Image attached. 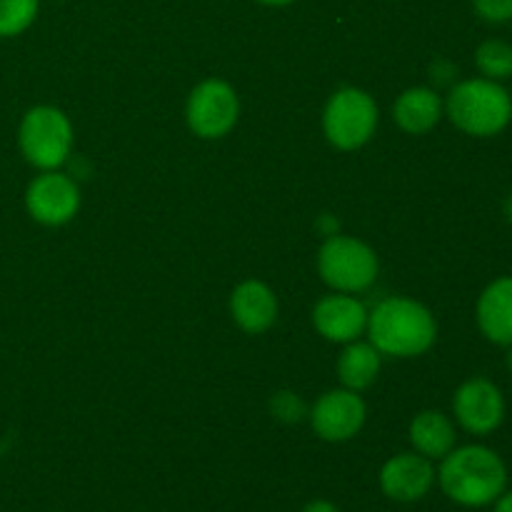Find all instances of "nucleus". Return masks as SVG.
Returning <instances> with one entry per match:
<instances>
[{
	"mask_svg": "<svg viewBox=\"0 0 512 512\" xmlns=\"http://www.w3.org/2000/svg\"><path fill=\"white\" fill-rule=\"evenodd\" d=\"M300 512H340V508L335 503H330V500L318 498V500H310V503Z\"/></svg>",
	"mask_w": 512,
	"mask_h": 512,
	"instance_id": "nucleus-23",
	"label": "nucleus"
},
{
	"mask_svg": "<svg viewBox=\"0 0 512 512\" xmlns=\"http://www.w3.org/2000/svg\"><path fill=\"white\" fill-rule=\"evenodd\" d=\"M25 210L48 228L70 223L80 210V185L60 170H40L25 190Z\"/></svg>",
	"mask_w": 512,
	"mask_h": 512,
	"instance_id": "nucleus-8",
	"label": "nucleus"
},
{
	"mask_svg": "<svg viewBox=\"0 0 512 512\" xmlns=\"http://www.w3.org/2000/svg\"><path fill=\"white\" fill-rule=\"evenodd\" d=\"M40 0H0V38L23 35L35 23Z\"/></svg>",
	"mask_w": 512,
	"mask_h": 512,
	"instance_id": "nucleus-19",
	"label": "nucleus"
},
{
	"mask_svg": "<svg viewBox=\"0 0 512 512\" xmlns=\"http://www.w3.org/2000/svg\"><path fill=\"white\" fill-rule=\"evenodd\" d=\"M445 118L460 133L495 138L512 123L510 90L483 75L458 80L445 95Z\"/></svg>",
	"mask_w": 512,
	"mask_h": 512,
	"instance_id": "nucleus-3",
	"label": "nucleus"
},
{
	"mask_svg": "<svg viewBox=\"0 0 512 512\" xmlns=\"http://www.w3.org/2000/svg\"><path fill=\"white\" fill-rule=\"evenodd\" d=\"M240 98L230 83L208 78L195 85L185 103L188 128L203 140L225 138L238 125Z\"/></svg>",
	"mask_w": 512,
	"mask_h": 512,
	"instance_id": "nucleus-7",
	"label": "nucleus"
},
{
	"mask_svg": "<svg viewBox=\"0 0 512 512\" xmlns=\"http://www.w3.org/2000/svg\"><path fill=\"white\" fill-rule=\"evenodd\" d=\"M475 68L483 78L505 83L512 80V43L500 38L483 40L475 48Z\"/></svg>",
	"mask_w": 512,
	"mask_h": 512,
	"instance_id": "nucleus-18",
	"label": "nucleus"
},
{
	"mask_svg": "<svg viewBox=\"0 0 512 512\" xmlns=\"http://www.w3.org/2000/svg\"><path fill=\"white\" fill-rule=\"evenodd\" d=\"M445 118V98L435 88L415 85L403 90L393 105V120L408 135H425Z\"/></svg>",
	"mask_w": 512,
	"mask_h": 512,
	"instance_id": "nucleus-15",
	"label": "nucleus"
},
{
	"mask_svg": "<svg viewBox=\"0 0 512 512\" xmlns=\"http://www.w3.org/2000/svg\"><path fill=\"white\" fill-rule=\"evenodd\" d=\"M435 483L455 505L485 508L508 490V465L488 445H455L440 460Z\"/></svg>",
	"mask_w": 512,
	"mask_h": 512,
	"instance_id": "nucleus-1",
	"label": "nucleus"
},
{
	"mask_svg": "<svg viewBox=\"0 0 512 512\" xmlns=\"http://www.w3.org/2000/svg\"><path fill=\"white\" fill-rule=\"evenodd\" d=\"M510 100H512V90H510Z\"/></svg>",
	"mask_w": 512,
	"mask_h": 512,
	"instance_id": "nucleus-28",
	"label": "nucleus"
},
{
	"mask_svg": "<svg viewBox=\"0 0 512 512\" xmlns=\"http://www.w3.org/2000/svg\"><path fill=\"white\" fill-rule=\"evenodd\" d=\"M430 78H433L435 83L455 85L458 83V68H455L453 63H448V60H438V63L430 68Z\"/></svg>",
	"mask_w": 512,
	"mask_h": 512,
	"instance_id": "nucleus-22",
	"label": "nucleus"
},
{
	"mask_svg": "<svg viewBox=\"0 0 512 512\" xmlns=\"http://www.w3.org/2000/svg\"><path fill=\"white\" fill-rule=\"evenodd\" d=\"M270 413L278 420H283V423H300L308 415V408H305V403L295 393L280 390V393L270 398Z\"/></svg>",
	"mask_w": 512,
	"mask_h": 512,
	"instance_id": "nucleus-20",
	"label": "nucleus"
},
{
	"mask_svg": "<svg viewBox=\"0 0 512 512\" xmlns=\"http://www.w3.org/2000/svg\"><path fill=\"white\" fill-rule=\"evenodd\" d=\"M23 158L38 170H58L73 153V123L55 105H35L18 128Z\"/></svg>",
	"mask_w": 512,
	"mask_h": 512,
	"instance_id": "nucleus-5",
	"label": "nucleus"
},
{
	"mask_svg": "<svg viewBox=\"0 0 512 512\" xmlns=\"http://www.w3.org/2000/svg\"><path fill=\"white\" fill-rule=\"evenodd\" d=\"M313 325L330 343L348 345L368 330V308L350 293L325 295L315 303Z\"/></svg>",
	"mask_w": 512,
	"mask_h": 512,
	"instance_id": "nucleus-12",
	"label": "nucleus"
},
{
	"mask_svg": "<svg viewBox=\"0 0 512 512\" xmlns=\"http://www.w3.org/2000/svg\"><path fill=\"white\" fill-rule=\"evenodd\" d=\"M380 490L393 503H418L425 495L433 490L435 480H438V468L433 460L425 455L415 453H398L380 468Z\"/></svg>",
	"mask_w": 512,
	"mask_h": 512,
	"instance_id": "nucleus-11",
	"label": "nucleus"
},
{
	"mask_svg": "<svg viewBox=\"0 0 512 512\" xmlns=\"http://www.w3.org/2000/svg\"><path fill=\"white\" fill-rule=\"evenodd\" d=\"M505 365H508V370H510V375H512V345L508 348V355H505Z\"/></svg>",
	"mask_w": 512,
	"mask_h": 512,
	"instance_id": "nucleus-26",
	"label": "nucleus"
},
{
	"mask_svg": "<svg viewBox=\"0 0 512 512\" xmlns=\"http://www.w3.org/2000/svg\"><path fill=\"white\" fill-rule=\"evenodd\" d=\"M505 395L493 380L488 378H470L455 390L453 395V415L455 423L470 435H485L495 433L500 425L505 423Z\"/></svg>",
	"mask_w": 512,
	"mask_h": 512,
	"instance_id": "nucleus-9",
	"label": "nucleus"
},
{
	"mask_svg": "<svg viewBox=\"0 0 512 512\" xmlns=\"http://www.w3.org/2000/svg\"><path fill=\"white\" fill-rule=\"evenodd\" d=\"M410 445L415 453L428 460H443L458 445V428L453 420L440 410H420L408 428Z\"/></svg>",
	"mask_w": 512,
	"mask_h": 512,
	"instance_id": "nucleus-16",
	"label": "nucleus"
},
{
	"mask_svg": "<svg viewBox=\"0 0 512 512\" xmlns=\"http://www.w3.org/2000/svg\"><path fill=\"white\" fill-rule=\"evenodd\" d=\"M480 20L490 25H505L512 20V0H473Z\"/></svg>",
	"mask_w": 512,
	"mask_h": 512,
	"instance_id": "nucleus-21",
	"label": "nucleus"
},
{
	"mask_svg": "<svg viewBox=\"0 0 512 512\" xmlns=\"http://www.w3.org/2000/svg\"><path fill=\"white\" fill-rule=\"evenodd\" d=\"M475 323L488 343L512 345V275H500L488 283L475 303Z\"/></svg>",
	"mask_w": 512,
	"mask_h": 512,
	"instance_id": "nucleus-13",
	"label": "nucleus"
},
{
	"mask_svg": "<svg viewBox=\"0 0 512 512\" xmlns=\"http://www.w3.org/2000/svg\"><path fill=\"white\" fill-rule=\"evenodd\" d=\"M505 215H508L510 223H512V195L508 198V203H505Z\"/></svg>",
	"mask_w": 512,
	"mask_h": 512,
	"instance_id": "nucleus-27",
	"label": "nucleus"
},
{
	"mask_svg": "<svg viewBox=\"0 0 512 512\" xmlns=\"http://www.w3.org/2000/svg\"><path fill=\"white\" fill-rule=\"evenodd\" d=\"M230 315L248 335H263L278 320V298L263 280H245L230 293Z\"/></svg>",
	"mask_w": 512,
	"mask_h": 512,
	"instance_id": "nucleus-14",
	"label": "nucleus"
},
{
	"mask_svg": "<svg viewBox=\"0 0 512 512\" xmlns=\"http://www.w3.org/2000/svg\"><path fill=\"white\" fill-rule=\"evenodd\" d=\"M380 365H383V355L378 353L373 343H363V340H353L343 348L338 358V378L343 388L363 393L370 385L378 380Z\"/></svg>",
	"mask_w": 512,
	"mask_h": 512,
	"instance_id": "nucleus-17",
	"label": "nucleus"
},
{
	"mask_svg": "<svg viewBox=\"0 0 512 512\" xmlns=\"http://www.w3.org/2000/svg\"><path fill=\"white\" fill-rule=\"evenodd\" d=\"M365 333L380 355L420 358L438 340V320L420 300L393 295L370 310Z\"/></svg>",
	"mask_w": 512,
	"mask_h": 512,
	"instance_id": "nucleus-2",
	"label": "nucleus"
},
{
	"mask_svg": "<svg viewBox=\"0 0 512 512\" xmlns=\"http://www.w3.org/2000/svg\"><path fill=\"white\" fill-rule=\"evenodd\" d=\"M368 408L360 393L348 388L328 390L308 410L313 433L325 443H348L363 430Z\"/></svg>",
	"mask_w": 512,
	"mask_h": 512,
	"instance_id": "nucleus-10",
	"label": "nucleus"
},
{
	"mask_svg": "<svg viewBox=\"0 0 512 512\" xmlns=\"http://www.w3.org/2000/svg\"><path fill=\"white\" fill-rule=\"evenodd\" d=\"M318 273L333 293H363L378 280L380 263L368 243L335 233L318 250Z\"/></svg>",
	"mask_w": 512,
	"mask_h": 512,
	"instance_id": "nucleus-4",
	"label": "nucleus"
},
{
	"mask_svg": "<svg viewBox=\"0 0 512 512\" xmlns=\"http://www.w3.org/2000/svg\"><path fill=\"white\" fill-rule=\"evenodd\" d=\"M380 110L373 95L363 88H340L323 110V133L338 150H358L375 135Z\"/></svg>",
	"mask_w": 512,
	"mask_h": 512,
	"instance_id": "nucleus-6",
	"label": "nucleus"
},
{
	"mask_svg": "<svg viewBox=\"0 0 512 512\" xmlns=\"http://www.w3.org/2000/svg\"><path fill=\"white\" fill-rule=\"evenodd\" d=\"M255 3H260V5H268V8H283V5H290V3H295V0H255Z\"/></svg>",
	"mask_w": 512,
	"mask_h": 512,
	"instance_id": "nucleus-25",
	"label": "nucleus"
},
{
	"mask_svg": "<svg viewBox=\"0 0 512 512\" xmlns=\"http://www.w3.org/2000/svg\"><path fill=\"white\" fill-rule=\"evenodd\" d=\"M493 505H495L493 512H512V490H505Z\"/></svg>",
	"mask_w": 512,
	"mask_h": 512,
	"instance_id": "nucleus-24",
	"label": "nucleus"
}]
</instances>
